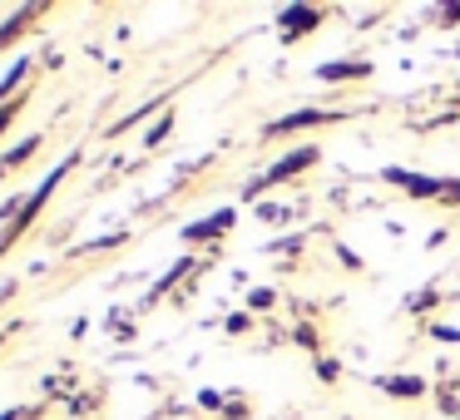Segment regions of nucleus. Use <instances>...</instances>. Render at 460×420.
Returning <instances> with one entry per match:
<instances>
[{
    "label": "nucleus",
    "instance_id": "nucleus-2",
    "mask_svg": "<svg viewBox=\"0 0 460 420\" xmlns=\"http://www.w3.org/2000/svg\"><path fill=\"white\" fill-rule=\"evenodd\" d=\"M341 109H292L282 119L268 124V139H282V134H302V129H322V124H337Z\"/></svg>",
    "mask_w": 460,
    "mask_h": 420
},
{
    "label": "nucleus",
    "instance_id": "nucleus-8",
    "mask_svg": "<svg viewBox=\"0 0 460 420\" xmlns=\"http://www.w3.org/2000/svg\"><path fill=\"white\" fill-rule=\"evenodd\" d=\"M35 153H40V139H25L21 149H11V153H5V159H0V179H5V173H11V169H21L25 159H35Z\"/></svg>",
    "mask_w": 460,
    "mask_h": 420
},
{
    "label": "nucleus",
    "instance_id": "nucleus-17",
    "mask_svg": "<svg viewBox=\"0 0 460 420\" xmlns=\"http://www.w3.org/2000/svg\"><path fill=\"white\" fill-rule=\"evenodd\" d=\"M258 218H262V223H282V218H292V213H288V208H278V203H262Z\"/></svg>",
    "mask_w": 460,
    "mask_h": 420
},
{
    "label": "nucleus",
    "instance_id": "nucleus-1",
    "mask_svg": "<svg viewBox=\"0 0 460 420\" xmlns=\"http://www.w3.org/2000/svg\"><path fill=\"white\" fill-rule=\"evenodd\" d=\"M381 179H386L391 188H401L406 198H420V203H446V193H450V179H430V173L401 169V163H386Z\"/></svg>",
    "mask_w": 460,
    "mask_h": 420
},
{
    "label": "nucleus",
    "instance_id": "nucleus-3",
    "mask_svg": "<svg viewBox=\"0 0 460 420\" xmlns=\"http://www.w3.org/2000/svg\"><path fill=\"white\" fill-rule=\"evenodd\" d=\"M322 21H327L322 5H288V11L278 15V31H282V40H302V35H312Z\"/></svg>",
    "mask_w": 460,
    "mask_h": 420
},
{
    "label": "nucleus",
    "instance_id": "nucleus-14",
    "mask_svg": "<svg viewBox=\"0 0 460 420\" xmlns=\"http://www.w3.org/2000/svg\"><path fill=\"white\" fill-rule=\"evenodd\" d=\"M243 331H252V311H233L228 317V337H243Z\"/></svg>",
    "mask_w": 460,
    "mask_h": 420
},
{
    "label": "nucleus",
    "instance_id": "nucleus-6",
    "mask_svg": "<svg viewBox=\"0 0 460 420\" xmlns=\"http://www.w3.org/2000/svg\"><path fill=\"white\" fill-rule=\"evenodd\" d=\"M322 153L317 149H297V153H282L278 163H272L268 173H262V183H268V188H278V183H288V179H297V173H307L312 163H317Z\"/></svg>",
    "mask_w": 460,
    "mask_h": 420
},
{
    "label": "nucleus",
    "instance_id": "nucleus-9",
    "mask_svg": "<svg viewBox=\"0 0 460 420\" xmlns=\"http://www.w3.org/2000/svg\"><path fill=\"white\" fill-rule=\"evenodd\" d=\"M430 307H440V292L436 287H420V292H411V297H406V311H430Z\"/></svg>",
    "mask_w": 460,
    "mask_h": 420
},
{
    "label": "nucleus",
    "instance_id": "nucleus-18",
    "mask_svg": "<svg viewBox=\"0 0 460 420\" xmlns=\"http://www.w3.org/2000/svg\"><path fill=\"white\" fill-rule=\"evenodd\" d=\"M21 104H25V100H11V104H5V109H0V134H5V124H11L15 114H21Z\"/></svg>",
    "mask_w": 460,
    "mask_h": 420
},
{
    "label": "nucleus",
    "instance_id": "nucleus-19",
    "mask_svg": "<svg viewBox=\"0 0 460 420\" xmlns=\"http://www.w3.org/2000/svg\"><path fill=\"white\" fill-rule=\"evenodd\" d=\"M456 420H460V416H456Z\"/></svg>",
    "mask_w": 460,
    "mask_h": 420
},
{
    "label": "nucleus",
    "instance_id": "nucleus-12",
    "mask_svg": "<svg viewBox=\"0 0 460 420\" xmlns=\"http://www.w3.org/2000/svg\"><path fill=\"white\" fill-rule=\"evenodd\" d=\"M317 381H327V386L341 381V361L337 356H317Z\"/></svg>",
    "mask_w": 460,
    "mask_h": 420
},
{
    "label": "nucleus",
    "instance_id": "nucleus-10",
    "mask_svg": "<svg viewBox=\"0 0 460 420\" xmlns=\"http://www.w3.org/2000/svg\"><path fill=\"white\" fill-rule=\"evenodd\" d=\"M169 134H173V109H169V114H164V119H159V124H154V129H149V134H144V149H159V144H164V139H169Z\"/></svg>",
    "mask_w": 460,
    "mask_h": 420
},
{
    "label": "nucleus",
    "instance_id": "nucleus-7",
    "mask_svg": "<svg viewBox=\"0 0 460 420\" xmlns=\"http://www.w3.org/2000/svg\"><path fill=\"white\" fill-rule=\"evenodd\" d=\"M371 65L367 60H332V65H317V80L322 84H347V80H367Z\"/></svg>",
    "mask_w": 460,
    "mask_h": 420
},
{
    "label": "nucleus",
    "instance_id": "nucleus-16",
    "mask_svg": "<svg viewBox=\"0 0 460 420\" xmlns=\"http://www.w3.org/2000/svg\"><path fill=\"white\" fill-rule=\"evenodd\" d=\"M268 252H292V258H297V252H302V238H272Z\"/></svg>",
    "mask_w": 460,
    "mask_h": 420
},
{
    "label": "nucleus",
    "instance_id": "nucleus-13",
    "mask_svg": "<svg viewBox=\"0 0 460 420\" xmlns=\"http://www.w3.org/2000/svg\"><path fill=\"white\" fill-rule=\"evenodd\" d=\"M278 307V297H272L268 287H258V292H248V311H272Z\"/></svg>",
    "mask_w": 460,
    "mask_h": 420
},
{
    "label": "nucleus",
    "instance_id": "nucleus-15",
    "mask_svg": "<svg viewBox=\"0 0 460 420\" xmlns=\"http://www.w3.org/2000/svg\"><path fill=\"white\" fill-rule=\"evenodd\" d=\"M337 258H341V267H347V272H361V267H367V262H361L357 252L347 248V242H337Z\"/></svg>",
    "mask_w": 460,
    "mask_h": 420
},
{
    "label": "nucleus",
    "instance_id": "nucleus-5",
    "mask_svg": "<svg viewBox=\"0 0 460 420\" xmlns=\"http://www.w3.org/2000/svg\"><path fill=\"white\" fill-rule=\"evenodd\" d=\"M233 223H238V213L218 208V213H208V218L189 223V228H183V242H218L223 232H233Z\"/></svg>",
    "mask_w": 460,
    "mask_h": 420
},
{
    "label": "nucleus",
    "instance_id": "nucleus-11",
    "mask_svg": "<svg viewBox=\"0 0 460 420\" xmlns=\"http://www.w3.org/2000/svg\"><path fill=\"white\" fill-rule=\"evenodd\" d=\"M292 341H297L302 351H312V356H322V337H317V327H307V321H302V327L292 331Z\"/></svg>",
    "mask_w": 460,
    "mask_h": 420
},
{
    "label": "nucleus",
    "instance_id": "nucleus-4",
    "mask_svg": "<svg viewBox=\"0 0 460 420\" xmlns=\"http://www.w3.org/2000/svg\"><path fill=\"white\" fill-rule=\"evenodd\" d=\"M376 390L391 400H420V396H430V381L411 376V371H391V376H376Z\"/></svg>",
    "mask_w": 460,
    "mask_h": 420
}]
</instances>
